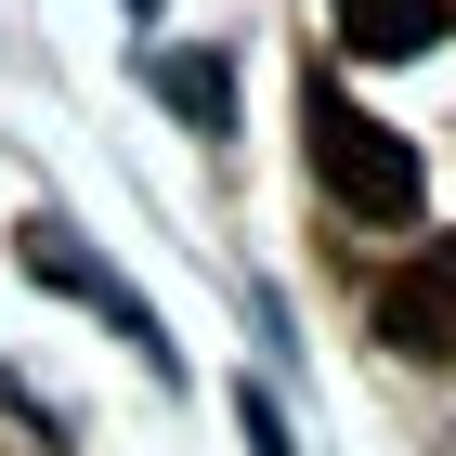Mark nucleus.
<instances>
[{
	"instance_id": "obj_1",
	"label": "nucleus",
	"mask_w": 456,
	"mask_h": 456,
	"mask_svg": "<svg viewBox=\"0 0 456 456\" xmlns=\"http://www.w3.org/2000/svg\"><path fill=\"white\" fill-rule=\"evenodd\" d=\"M300 143H314V170H326V196H339L352 222H418V157L379 131V118L352 105L339 78H300Z\"/></svg>"
},
{
	"instance_id": "obj_2",
	"label": "nucleus",
	"mask_w": 456,
	"mask_h": 456,
	"mask_svg": "<svg viewBox=\"0 0 456 456\" xmlns=\"http://www.w3.org/2000/svg\"><path fill=\"white\" fill-rule=\"evenodd\" d=\"M379 339L404 352V365H456V248H418V261L379 287Z\"/></svg>"
},
{
	"instance_id": "obj_3",
	"label": "nucleus",
	"mask_w": 456,
	"mask_h": 456,
	"mask_svg": "<svg viewBox=\"0 0 456 456\" xmlns=\"http://www.w3.org/2000/svg\"><path fill=\"white\" fill-rule=\"evenodd\" d=\"M326 27H339L365 66H404V53H430V39L456 27V0H326Z\"/></svg>"
},
{
	"instance_id": "obj_4",
	"label": "nucleus",
	"mask_w": 456,
	"mask_h": 456,
	"mask_svg": "<svg viewBox=\"0 0 456 456\" xmlns=\"http://www.w3.org/2000/svg\"><path fill=\"white\" fill-rule=\"evenodd\" d=\"M157 92L183 105V131H235V78H222V53H157Z\"/></svg>"
}]
</instances>
